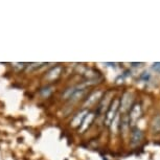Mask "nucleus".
<instances>
[{"instance_id":"5","label":"nucleus","mask_w":160,"mask_h":160,"mask_svg":"<svg viewBox=\"0 0 160 160\" xmlns=\"http://www.w3.org/2000/svg\"><path fill=\"white\" fill-rule=\"evenodd\" d=\"M153 68L155 69V70H159L160 71V63H156V64H154Z\"/></svg>"},{"instance_id":"3","label":"nucleus","mask_w":160,"mask_h":160,"mask_svg":"<svg viewBox=\"0 0 160 160\" xmlns=\"http://www.w3.org/2000/svg\"><path fill=\"white\" fill-rule=\"evenodd\" d=\"M51 92H52V88L51 87H46V88H43L41 90V94L43 96H48Z\"/></svg>"},{"instance_id":"1","label":"nucleus","mask_w":160,"mask_h":160,"mask_svg":"<svg viewBox=\"0 0 160 160\" xmlns=\"http://www.w3.org/2000/svg\"><path fill=\"white\" fill-rule=\"evenodd\" d=\"M61 71H62V67H61V66H56V67L51 69L50 71H48V73L46 75V78H47L48 81L56 80V78L60 75V73H61Z\"/></svg>"},{"instance_id":"4","label":"nucleus","mask_w":160,"mask_h":160,"mask_svg":"<svg viewBox=\"0 0 160 160\" xmlns=\"http://www.w3.org/2000/svg\"><path fill=\"white\" fill-rule=\"evenodd\" d=\"M91 119H92V116L89 115L88 118H87L85 122H84V125H83L82 128H81V131H84V130L87 128V126H89V123H90V122H91Z\"/></svg>"},{"instance_id":"2","label":"nucleus","mask_w":160,"mask_h":160,"mask_svg":"<svg viewBox=\"0 0 160 160\" xmlns=\"http://www.w3.org/2000/svg\"><path fill=\"white\" fill-rule=\"evenodd\" d=\"M84 114H85V112H83V113H80V114H78V116L75 117V118L73 119V122H72V125L73 126H78V123L81 122V120H82V118L84 117Z\"/></svg>"}]
</instances>
